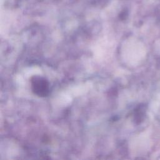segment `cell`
Here are the masks:
<instances>
[{
  "label": "cell",
  "mask_w": 160,
  "mask_h": 160,
  "mask_svg": "<svg viewBox=\"0 0 160 160\" xmlns=\"http://www.w3.org/2000/svg\"><path fill=\"white\" fill-rule=\"evenodd\" d=\"M31 89L33 93L39 97L47 96L49 93V84L48 80L41 76H33L31 78Z\"/></svg>",
  "instance_id": "cell-1"
}]
</instances>
